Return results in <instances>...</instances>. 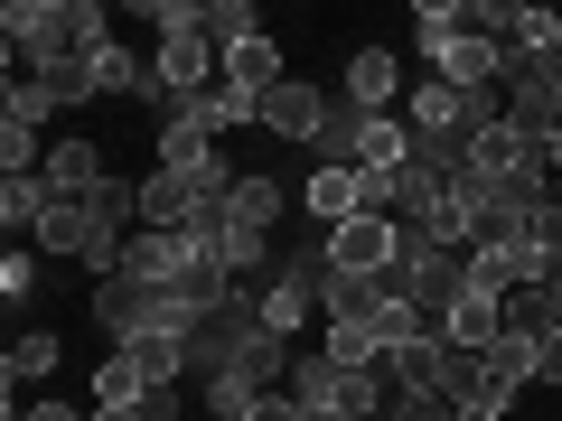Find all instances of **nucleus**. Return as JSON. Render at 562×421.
Instances as JSON below:
<instances>
[{"label":"nucleus","mask_w":562,"mask_h":421,"mask_svg":"<svg viewBox=\"0 0 562 421\" xmlns=\"http://www.w3.org/2000/svg\"><path fill=\"white\" fill-rule=\"evenodd\" d=\"M0 29H10V76H29V66L94 57V47L113 38V10H103V0H10Z\"/></svg>","instance_id":"obj_1"},{"label":"nucleus","mask_w":562,"mask_h":421,"mask_svg":"<svg viewBox=\"0 0 562 421\" xmlns=\"http://www.w3.org/2000/svg\"><path fill=\"white\" fill-rule=\"evenodd\" d=\"M413 47H422V66L441 84H460V94H487V84L506 76V57L450 10V0H413Z\"/></svg>","instance_id":"obj_2"},{"label":"nucleus","mask_w":562,"mask_h":421,"mask_svg":"<svg viewBox=\"0 0 562 421\" xmlns=\"http://www.w3.org/2000/svg\"><path fill=\"white\" fill-rule=\"evenodd\" d=\"M291 394H301L310 421H338V412H384V402H394V384H384V365H338L328 346H301Z\"/></svg>","instance_id":"obj_3"},{"label":"nucleus","mask_w":562,"mask_h":421,"mask_svg":"<svg viewBox=\"0 0 562 421\" xmlns=\"http://www.w3.org/2000/svg\"><path fill=\"white\" fill-rule=\"evenodd\" d=\"M291 206H301V187L262 179V169H235V179H225V235H281Z\"/></svg>","instance_id":"obj_4"},{"label":"nucleus","mask_w":562,"mask_h":421,"mask_svg":"<svg viewBox=\"0 0 562 421\" xmlns=\"http://www.w3.org/2000/svg\"><path fill=\"white\" fill-rule=\"evenodd\" d=\"M319 122H328V94H319L310 76H281L272 94H262V132H272V140H301V150H310Z\"/></svg>","instance_id":"obj_5"},{"label":"nucleus","mask_w":562,"mask_h":421,"mask_svg":"<svg viewBox=\"0 0 562 421\" xmlns=\"http://www.w3.org/2000/svg\"><path fill=\"white\" fill-rule=\"evenodd\" d=\"M328 262H338L347 281H375L384 262H394V216H347V225H328Z\"/></svg>","instance_id":"obj_6"},{"label":"nucleus","mask_w":562,"mask_h":421,"mask_svg":"<svg viewBox=\"0 0 562 421\" xmlns=\"http://www.w3.org/2000/svg\"><path fill=\"white\" fill-rule=\"evenodd\" d=\"M301 216L319 225H347V216H366V169H328V160H310V179H301Z\"/></svg>","instance_id":"obj_7"},{"label":"nucleus","mask_w":562,"mask_h":421,"mask_svg":"<svg viewBox=\"0 0 562 421\" xmlns=\"http://www.w3.org/2000/svg\"><path fill=\"white\" fill-rule=\"evenodd\" d=\"M347 103H366V113H403V94H413V76L394 66V47H357L347 57V84H338Z\"/></svg>","instance_id":"obj_8"},{"label":"nucleus","mask_w":562,"mask_h":421,"mask_svg":"<svg viewBox=\"0 0 562 421\" xmlns=\"http://www.w3.org/2000/svg\"><path fill=\"white\" fill-rule=\"evenodd\" d=\"M291 76V66H281V47H272V29H262V38H244V47H225V94H244L254 103V122H262V94H272V84Z\"/></svg>","instance_id":"obj_9"},{"label":"nucleus","mask_w":562,"mask_h":421,"mask_svg":"<svg viewBox=\"0 0 562 421\" xmlns=\"http://www.w3.org/2000/svg\"><path fill=\"white\" fill-rule=\"evenodd\" d=\"M366 132H375V113H366V103H347V94H328V122H319V140H310V160L366 169Z\"/></svg>","instance_id":"obj_10"},{"label":"nucleus","mask_w":562,"mask_h":421,"mask_svg":"<svg viewBox=\"0 0 562 421\" xmlns=\"http://www.w3.org/2000/svg\"><path fill=\"white\" fill-rule=\"evenodd\" d=\"M150 160H160L169 179H206V169H225L216 160V132H198V122H160V132H150Z\"/></svg>","instance_id":"obj_11"},{"label":"nucleus","mask_w":562,"mask_h":421,"mask_svg":"<svg viewBox=\"0 0 562 421\" xmlns=\"http://www.w3.org/2000/svg\"><path fill=\"white\" fill-rule=\"evenodd\" d=\"M254 319L272 328V338H291V346H301V328H319V300H310V291H301L291 272H272V281H262V300H254Z\"/></svg>","instance_id":"obj_12"},{"label":"nucleus","mask_w":562,"mask_h":421,"mask_svg":"<svg viewBox=\"0 0 562 421\" xmlns=\"http://www.w3.org/2000/svg\"><path fill=\"white\" fill-rule=\"evenodd\" d=\"M150 394H160V384L140 375V365L122 356V346H113V356L94 365V412H113V402H150Z\"/></svg>","instance_id":"obj_13"},{"label":"nucleus","mask_w":562,"mask_h":421,"mask_svg":"<svg viewBox=\"0 0 562 421\" xmlns=\"http://www.w3.org/2000/svg\"><path fill=\"white\" fill-rule=\"evenodd\" d=\"M29 84L47 94V113H57V103H94V57H66V66H29Z\"/></svg>","instance_id":"obj_14"},{"label":"nucleus","mask_w":562,"mask_h":421,"mask_svg":"<svg viewBox=\"0 0 562 421\" xmlns=\"http://www.w3.org/2000/svg\"><path fill=\"white\" fill-rule=\"evenodd\" d=\"M47 206H57V197H47V179H0V225H10V235H38Z\"/></svg>","instance_id":"obj_15"},{"label":"nucleus","mask_w":562,"mask_h":421,"mask_svg":"<svg viewBox=\"0 0 562 421\" xmlns=\"http://www.w3.org/2000/svg\"><path fill=\"white\" fill-rule=\"evenodd\" d=\"M0 375H10V394H20V384H47V375H57V338H47V328H29V338L10 346V365H0Z\"/></svg>","instance_id":"obj_16"},{"label":"nucleus","mask_w":562,"mask_h":421,"mask_svg":"<svg viewBox=\"0 0 562 421\" xmlns=\"http://www.w3.org/2000/svg\"><path fill=\"white\" fill-rule=\"evenodd\" d=\"M198 402H206V412H216V421H254L262 384H244V375H206V384H198Z\"/></svg>","instance_id":"obj_17"},{"label":"nucleus","mask_w":562,"mask_h":421,"mask_svg":"<svg viewBox=\"0 0 562 421\" xmlns=\"http://www.w3.org/2000/svg\"><path fill=\"white\" fill-rule=\"evenodd\" d=\"M206 38H216V47L262 38V10H254V0H206Z\"/></svg>","instance_id":"obj_18"},{"label":"nucleus","mask_w":562,"mask_h":421,"mask_svg":"<svg viewBox=\"0 0 562 421\" xmlns=\"http://www.w3.org/2000/svg\"><path fill=\"white\" fill-rule=\"evenodd\" d=\"M375 421H460V402H450V394H394Z\"/></svg>","instance_id":"obj_19"},{"label":"nucleus","mask_w":562,"mask_h":421,"mask_svg":"<svg viewBox=\"0 0 562 421\" xmlns=\"http://www.w3.org/2000/svg\"><path fill=\"white\" fill-rule=\"evenodd\" d=\"M506 328H525V338H543V328H553V309H543L535 281H516V291H506Z\"/></svg>","instance_id":"obj_20"},{"label":"nucleus","mask_w":562,"mask_h":421,"mask_svg":"<svg viewBox=\"0 0 562 421\" xmlns=\"http://www.w3.org/2000/svg\"><path fill=\"white\" fill-rule=\"evenodd\" d=\"M0 291H10V300H29V291H38V253H10V262H0Z\"/></svg>","instance_id":"obj_21"},{"label":"nucleus","mask_w":562,"mask_h":421,"mask_svg":"<svg viewBox=\"0 0 562 421\" xmlns=\"http://www.w3.org/2000/svg\"><path fill=\"white\" fill-rule=\"evenodd\" d=\"M254 421H310V412H301V394L281 384V394H262V402H254Z\"/></svg>","instance_id":"obj_22"},{"label":"nucleus","mask_w":562,"mask_h":421,"mask_svg":"<svg viewBox=\"0 0 562 421\" xmlns=\"http://www.w3.org/2000/svg\"><path fill=\"white\" fill-rule=\"evenodd\" d=\"M0 421H94V412H76V402H29V412H20V402H10Z\"/></svg>","instance_id":"obj_23"},{"label":"nucleus","mask_w":562,"mask_h":421,"mask_svg":"<svg viewBox=\"0 0 562 421\" xmlns=\"http://www.w3.org/2000/svg\"><path fill=\"white\" fill-rule=\"evenodd\" d=\"M535 384H562V328H543V375Z\"/></svg>","instance_id":"obj_24"},{"label":"nucleus","mask_w":562,"mask_h":421,"mask_svg":"<svg viewBox=\"0 0 562 421\" xmlns=\"http://www.w3.org/2000/svg\"><path fill=\"white\" fill-rule=\"evenodd\" d=\"M94 421H150V402H113V412H94Z\"/></svg>","instance_id":"obj_25"},{"label":"nucleus","mask_w":562,"mask_h":421,"mask_svg":"<svg viewBox=\"0 0 562 421\" xmlns=\"http://www.w3.org/2000/svg\"><path fill=\"white\" fill-rule=\"evenodd\" d=\"M543 309H553V328H562V272H553V281H543Z\"/></svg>","instance_id":"obj_26"},{"label":"nucleus","mask_w":562,"mask_h":421,"mask_svg":"<svg viewBox=\"0 0 562 421\" xmlns=\"http://www.w3.org/2000/svg\"><path fill=\"white\" fill-rule=\"evenodd\" d=\"M543 160H553V169H562V132H553V140H543Z\"/></svg>","instance_id":"obj_27"},{"label":"nucleus","mask_w":562,"mask_h":421,"mask_svg":"<svg viewBox=\"0 0 562 421\" xmlns=\"http://www.w3.org/2000/svg\"><path fill=\"white\" fill-rule=\"evenodd\" d=\"M543 197H553V206H562V169H553V187H543Z\"/></svg>","instance_id":"obj_28"}]
</instances>
